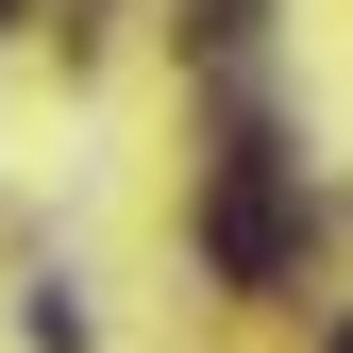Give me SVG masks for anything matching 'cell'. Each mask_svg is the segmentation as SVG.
<instances>
[{
  "mask_svg": "<svg viewBox=\"0 0 353 353\" xmlns=\"http://www.w3.org/2000/svg\"><path fill=\"white\" fill-rule=\"evenodd\" d=\"M320 353H353V320H336V336H320Z\"/></svg>",
  "mask_w": 353,
  "mask_h": 353,
  "instance_id": "obj_2",
  "label": "cell"
},
{
  "mask_svg": "<svg viewBox=\"0 0 353 353\" xmlns=\"http://www.w3.org/2000/svg\"><path fill=\"white\" fill-rule=\"evenodd\" d=\"M202 252H219V286H286V270H303V202H286V152H270V135H236V152H219Z\"/></svg>",
  "mask_w": 353,
  "mask_h": 353,
  "instance_id": "obj_1",
  "label": "cell"
},
{
  "mask_svg": "<svg viewBox=\"0 0 353 353\" xmlns=\"http://www.w3.org/2000/svg\"><path fill=\"white\" fill-rule=\"evenodd\" d=\"M0 17H17V0H0Z\"/></svg>",
  "mask_w": 353,
  "mask_h": 353,
  "instance_id": "obj_3",
  "label": "cell"
}]
</instances>
